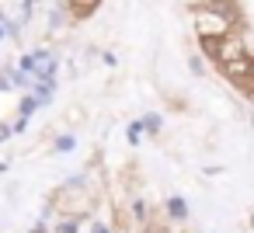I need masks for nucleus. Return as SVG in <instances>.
Masks as SVG:
<instances>
[{"mask_svg": "<svg viewBox=\"0 0 254 233\" xmlns=\"http://www.w3.org/2000/svg\"><path fill=\"white\" fill-rule=\"evenodd\" d=\"M70 7H73L77 18H84V14H91V11L98 7V0H70Z\"/></svg>", "mask_w": 254, "mask_h": 233, "instance_id": "1", "label": "nucleus"}]
</instances>
